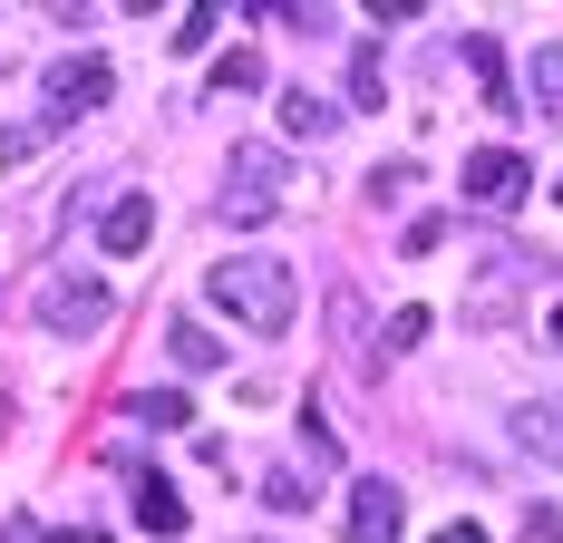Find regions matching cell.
<instances>
[{
  "mask_svg": "<svg viewBox=\"0 0 563 543\" xmlns=\"http://www.w3.org/2000/svg\"><path fill=\"white\" fill-rule=\"evenodd\" d=\"M205 291H214V311L243 330H291V311H301V281H291V263H273V253H224V263L205 272Z\"/></svg>",
  "mask_w": 563,
  "mask_h": 543,
  "instance_id": "cell-1",
  "label": "cell"
},
{
  "mask_svg": "<svg viewBox=\"0 0 563 543\" xmlns=\"http://www.w3.org/2000/svg\"><path fill=\"white\" fill-rule=\"evenodd\" d=\"M291 204V165L273 146H233L224 156V223H273Z\"/></svg>",
  "mask_w": 563,
  "mask_h": 543,
  "instance_id": "cell-2",
  "label": "cell"
},
{
  "mask_svg": "<svg viewBox=\"0 0 563 543\" xmlns=\"http://www.w3.org/2000/svg\"><path fill=\"white\" fill-rule=\"evenodd\" d=\"M108 281H88V272H49L40 291H30V321L40 330H68V340H88V330H108Z\"/></svg>",
  "mask_w": 563,
  "mask_h": 543,
  "instance_id": "cell-3",
  "label": "cell"
},
{
  "mask_svg": "<svg viewBox=\"0 0 563 543\" xmlns=\"http://www.w3.org/2000/svg\"><path fill=\"white\" fill-rule=\"evenodd\" d=\"M525 185H534V165L506 156V146H476V156L456 165V195H466L476 214H515V204H525Z\"/></svg>",
  "mask_w": 563,
  "mask_h": 543,
  "instance_id": "cell-4",
  "label": "cell"
},
{
  "mask_svg": "<svg viewBox=\"0 0 563 543\" xmlns=\"http://www.w3.org/2000/svg\"><path fill=\"white\" fill-rule=\"evenodd\" d=\"M108 98H117L108 58H58V68H49V126H78V117H98Z\"/></svg>",
  "mask_w": 563,
  "mask_h": 543,
  "instance_id": "cell-5",
  "label": "cell"
},
{
  "mask_svg": "<svg viewBox=\"0 0 563 543\" xmlns=\"http://www.w3.org/2000/svg\"><path fill=\"white\" fill-rule=\"evenodd\" d=\"M398 534H408V495L389 476H360L350 486V543H398Z\"/></svg>",
  "mask_w": 563,
  "mask_h": 543,
  "instance_id": "cell-6",
  "label": "cell"
},
{
  "mask_svg": "<svg viewBox=\"0 0 563 543\" xmlns=\"http://www.w3.org/2000/svg\"><path fill=\"white\" fill-rule=\"evenodd\" d=\"M515 446H525L534 466H563V398H525V408H515Z\"/></svg>",
  "mask_w": 563,
  "mask_h": 543,
  "instance_id": "cell-7",
  "label": "cell"
},
{
  "mask_svg": "<svg viewBox=\"0 0 563 543\" xmlns=\"http://www.w3.org/2000/svg\"><path fill=\"white\" fill-rule=\"evenodd\" d=\"M466 68H476V88H486L496 117H525V98H515V78H506V49H496L486 30H466Z\"/></svg>",
  "mask_w": 563,
  "mask_h": 543,
  "instance_id": "cell-8",
  "label": "cell"
},
{
  "mask_svg": "<svg viewBox=\"0 0 563 543\" xmlns=\"http://www.w3.org/2000/svg\"><path fill=\"white\" fill-rule=\"evenodd\" d=\"M146 233H156V204H146V195H117L108 223H98V243H108V253H146Z\"/></svg>",
  "mask_w": 563,
  "mask_h": 543,
  "instance_id": "cell-9",
  "label": "cell"
},
{
  "mask_svg": "<svg viewBox=\"0 0 563 543\" xmlns=\"http://www.w3.org/2000/svg\"><path fill=\"white\" fill-rule=\"evenodd\" d=\"M136 524H146L156 543H175L185 534V495H175L166 476H136Z\"/></svg>",
  "mask_w": 563,
  "mask_h": 543,
  "instance_id": "cell-10",
  "label": "cell"
},
{
  "mask_svg": "<svg viewBox=\"0 0 563 543\" xmlns=\"http://www.w3.org/2000/svg\"><path fill=\"white\" fill-rule=\"evenodd\" d=\"M126 418H136L146 436H185V428H195V408H185V388H146V398H136Z\"/></svg>",
  "mask_w": 563,
  "mask_h": 543,
  "instance_id": "cell-11",
  "label": "cell"
},
{
  "mask_svg": "<svg viewBox=\"0 0 563 543\" xmlns=\"http://www.w3.org/2000/svg\"><path fill=\"white\" fill-rule=\"evenodd\" d=\"M525 98L563 126V49H534V68H525Z\"/></svg>",
  "mask_w": 563,
  "mask_h": 543,
  "instance_id": "cell-12",
  "label": "cell"
},
{
  "mask_svg": "<svg viewBox=\"0 0 563 543\" xmlns=\"http://www.w3.org/2000/svg\"><path fill=\"white\" fill-rule=\"evenodd\" d=\"M166 350H175V369H214V359H224V340H214L205 321H175V330H166Z\"/></svg>",
  "mask_w": 563,
  "mask_h": 543,
  "instance_id": "cell-13",
  "label": "cell"
},
{
  "mask_svg": "<svg viewBox=\"0 0 563 543\" xmlns=\"http://www.w3.org/2000/svg\"><path fill=\"white\" fill-rule=\"evenodd\" d=\"M282 126H291V136H331L340 108H331V98H311V88H291V98H282Z\"/></svg>",
  "mask_w": 563,
  "mask_h": 543,
  "instance_id": "cell-14",
  "label": "cell"
},
{
  "mask_svg": "<svg viewBox=\"0 0 563 543\" xmlns=\"http://www.w3.org/2000/svg\"><path fill=\"white\" fill-rule=\"evenodd\" d=\"M263 88V58L253 49H224V68H214V98H253Z\"/></svg>",
  "mask_w": 563,
  "mask_h": 543,
  "instance_id": "cell-15",
  "label": "cell"
},
{
  "mask_svg": "<svg viewBox=\"0 0 563 543\" xmlns=\"http://www.w3.org/2000/svg\"><path fill=\"white\" fill-rule=\"evenodd\" d=\"M263 505H273V514H301V505H311V476H301V466H273V476H263Z\"/></svg>",
  "mask_w": 563,
  "mask_h": 543,
  "instance_id": "cell-16",
  "label": "cell"
},
{
  "mask_svg": "<svg viewBox=\"0 0 563 543\" xmlns=\"http://www.w3.org/2000/svg\"><path fill=\"white\" fill-rule=\"evenodd\" d=\"M418 340H428V311H418V301H408V311H389V330H379V350H418Z\"/></svg>",
  "mask_w": 563,
  "mask_h": 543,
  "instance_id": "cell-17",
  "label": "cell"
},
{
  "mask_svg": "<svg viewBox=\"0 0 563 543\" xmlns=\"http://www.w3.org/2000/svg\"><path fill=\"white\" fill-rule=\"evenodd\" d=\"M379 88H389V78H379V49H360V58H350V98L379 108Z\"/></svg>",
  "mask_w": 563,
  "mask_h": 543,
  "instance_id": "cell-18",
  "label": "cell"
},
{
  "mask_svg": "<svg viewBox=\"0 0 563 543\" xmlns=\"http://www.w3.org/2000/svg\"><path fill=\"white\" fill-rule=\"evenodd\" d=\"M166 40H175V49H205V40H214V10H185V20H175Z\"/></svg>",
  "mask_w": 563,
  "mask_h": 543,
  "instance_id": "cell-19",
  "label": "cell"
},
{
  "mask_svg": "<svg viewBox=\"0 0 563 543\" xmlns=\"http://www.w3.org/2000/svg\"><path fill=\"white\" fill-rule=\"evenodd\" d=\"M438 543H486V524H448V534H438Z\"/></svg>",
  "mask_w": 563,
  "mask_h": 543,
  "instance_id": "cell-20",
  "label": "cell"
},
{
  "mask_svg": "<svg viewBox=\"0 0 563 543\" xmlns=\"http://www.w3.org/2000/svg\"><path fill=\"white\" fill-rule=\"evenodd\" d=\"M554 350H563V311H554Z\"/></svg>",
  "mask_w": 563,
  "mask_h": 543,
  "instance_id": "cell-21",
  "label": "cell"
}]
</instances>
